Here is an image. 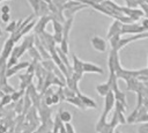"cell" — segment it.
Returning a JSON list of instances; mask_svg holds the SVG:
<instances>
[{"mask_svg": "<svg viewBox=\"0 0 148 133\" xmlns=\"http://www.w3.org/2000/svg\"><path fill=\"white\" fill-rule=\"evenodd\" d=\"M10 99H12V97H10L9 95H6V96H3L2 101H1V105H6L7 103H9V102H10Z\"/></svg>", "mask_w": 148, "mask_h": 133, "instance_id": "2e32d148", "label": "cell"}, {"mask_svg": "<svg viewBox=\"0 0 148 133\" xmlns=\"http://www.w3.org/2000/svg\"><path fill=\"white\" fill-rule=\"evenodd\" d=\"M0 36H2V30H1V28H0Z\"/></svg>", "mask_w": 148, "mask_h": 133, "instance_id": "603a6c76", "label": "cell"}, {"mask_svg": "<svg viewBox=\"0 0 148 133\" xmlns=\"http://www.w3.org/2000/svg\"><path fill=\"white\" fill-rule=\"evenodd\" d=\"M65 101H67L68 103H71V104H73V105H75V106H77L79 109H81V110H84L86 109V105L83 104V102L76 96H74V97H67Z\"/></svg>", "mask_w": 148, "mask_h": 133, "instance_id": "9c48e42d", "label": "cell"}, {"mask_svg": "<svg viewBox=\"0 0 148 133\" xmlns=\"http://www.w3.org/2000/svg\"><path fill=\"white\" fill-rule=\"evenodd\" d=\"M91 45L95 50H97L99 52H104L106 50V42L98 36H95L91 38Z\"/></svg>", "mask_w": 148, "mask_h": 133, "instance_id": "6da1fadb", "label": "cell"}, {"mask_svg": "<svg viewBox=\"0 0 148 133\" xmlns=\"http://www.w3.org/2000/svg\"><path fill=\"white\" fill-rule=\"evenodd\" d=\"M34 24H35V22L28 23V24H27V25H25V27H24V28L21 30V32H20V34H21V36H22V35H24V34H27V32H29V31L31 30V28L34 27Z\"/></svg>", "mask_w": 148, "mask_h": 133, "instance_id": "4fadbf2b", "label": "cell"}, {"mask_svg": "<svg viewBox=\"0 0 148 133\" xmlns=\"http://www.w3.org/2000/svg\"><path fill=\"white\" fill-rule=\"evenodd\" d=\"M42 1H44V2H46V3H49V5L52 2V0H42Z\"/></svg>", "mask_w": 148, "mask_h": 133, "instance_id": "7402d4cb", "label": "cell"}, {"mask_svg": "<svg viewBox=\"0 0 148 133\" xmlns=\"http://www.w3.org/2000/svg\"><path fill=\"white\" fill-rule=\"evenodd\" d=\"M0 10H1L2 14H5V13H10V8H9V6H7V5H3V6L0 8Z\"/></svg>", "mask_w": 148, "mask_h": 133, "instance_id": "e0dca14e", "label": "cell"}, {"mask_svg": "<svg viewBox=\"0 0 148 133\" xmlns=\"http://www.w3.org/2000/svg\"><path fill=\"white\" fill-rule=\"evenodd\" d=\"M76 95H77V97L83 102V104L86 105V108H96V103H95L91 98H89V97H87V96H84V95H81L79 91H76Z\"/></svg>", "mask_w": 148, "mask_h": 133, "instance_id": "ba28073f", "label": "cell"}, {"mask_svg": "<svg viewBox=\"0 0 148 133\" xmlns=\"http://www.w3.org/2000/svg\"><path fill=\"white\" fill-rule=\"evenodd\" d=\"M73 67H74V73L77 74H83V61H81L76 56H73Z\"/></svg>", "mask_w": 148, "mask_h": 133, "instance_id": "52a82bcc", "label": "cell"}, {"mask_svg": "<svg viewBox=\"0 0 148 133\" xmlns=\"http://www.w3.org/2000/svg\"><path fill=\"white\" fill-rule=\"evenodd\" d=\"M116 133H119V132H118V131H117V132H116Z\"/></svg>", "mask_w": 148, "mask_h": 133, "instance_id": "cb8c5ba5", "label": "cell"}, {"mask_svg": "<svg viewBox=\"0 0 148 133\" xmlns=\"http://www.w3.org/2000/svg\"><path fill=\"white\" fill-rule=\"evenodd\" d=\"M60 133H67V132H66L65 126H61V127H60Z\"/></svg>", "mask_w": 148, "mask_h": 133, "instance_id": "44dd1931", "label": "cell"}, {"mask_svg": "<svg viewBox=\"0 0 148 133\" xmlns=\"http://www.w3.org/2000/svg\"><path fill=\"white\" fill-rule=\"evenodd\" d=\"M50 21V17L49 16H42V19L38 21V23L36 24V27H35V31L37 32V34H42L43 31H44V29H45V25H46V23Z\"/></svg>", "mask_w": 148, "mask_h": 133, "instance_id": "8992f818", "label": "cell"}, {"mask_svg": "<svg viewBox=\"0 0 148 133\" xmlns=\"http://www.w3.org/2000/svg\"><path fill=\"white\" fill-rule=\"evenodd\" d=\"M51 99H52V104H54V103H58V102H59V97H58V95H53Z\"/></svg>", "mask_w": 148, "mask_h": 133, "instance_id": "d6986e66", "label": "cell"}, {"mask_svg": "<svg viewBox=\"0 0 148 133\" xmlns=\"http://www.w3.org/2000/svg\"><path fill=\"white\" fill-rule=\"evenodd\" d=\"M16 25H17V22H10L7 27H6V31L7 32H14L15 31V29H16Z\"/></svg>", "mask_w": 148, "mask_h": 133, "instance_id": "7c38bea8", "label": "cell"}, {"mask_svg": "<svg viewBox=\"0 0 148 133\" xmlns=\"http://www.w3.org/2000/svg\"><path fill=\"white\" fill-rule=\"evenodd\" d=\"M1 20H2V22H5V23L9 22V13L2 14V15H1Z\"/></svg>", "mask_w": 148, "mask_h": 133, "instance_id": "ac0fdd59", "label": "cell"}, {"mask_svg": "<svg viewBox=\"0 0 148 133\" xmlns=\"http://www.w3.org/2000/svg\"><path fill=\"white\" fill-rule=\"evenodd\" d=\"M14 44H15V42L12 38H8L5 42V45H3V49H2V52H1V57H3L5 59H7L10 56V53H12V51L14 49Z\"/></svg>", "mask_w": 148, "mask_h": 133, "instance_id": "3957f363", "label": "cell"}, {"mask_svg": "<svg viewBox=\"0 0 148 133\" xmlns=\"http://www.w3.org/2000/svg\"><path fill=\"white\" fill-rule=\"evenodd\" d=\"M87 72H94V73H98V74H102L103 73V69L91 62H83V73H87Z\"/></svg>", "mask_w": 148, "mask_h": 133, "instance_id": "5b68a950", "label": "cell"}, {"mask_svg": "<svg viewBox=\"0 0 148 133\" xmlns=\"http://www.w3.org/2000/svg\"><path fill=\"white\" fill-rule=\"evenodd\" d=\"M121 27L123 24L120 23L119 20H116L109 28V31H108V38L114 36V35H120L121 34Z\"/></svg>", "mask_w": 148, "mask_h": 133, "instance_id": "7a4b0ae2", "label": "cell"}, {"mask_svg": "<svg viewBox=\"0 0 148 133\" xmlns=\"http://www.w3.org/2000/svg\"><path fill=\"white\" fill-rule=\"evenodd\" d=\"M59 118H60V120L64 121V123H69V120L72 119V114H71L68 111H60Z\"/></svg>", "mask_w": 148, "mask_h": 133, "instance_id": "30bf717a", "label": "cell"}, {"mask_svg": "<svg viewBox=\"0 0 148 133\" xmlns=\"http://www.w3.org/2000/svg\"><path fill=\"white\" fill-rule=\"evenodd\" d=\"M53 39H54V42H57V43H61V40H62V34H61V32H56V34L53 35Z\"/></svg>", "mask_w": 148, "mask_h": 133, "instance_id": "5bb4252c", "label": "cell"}, {"mask_svg": "<svg viewBox=\"0 0 148 133\" xmlns=\"http://www.w3.org/2000/svg\"><path fill=\"white\" fill-rule=\"evenodd\" d=\"M142 27H143L145 29H148V19H145V20L142 21Z\"/></svg>", "mask_w": 148, "mask_h": 133, "instance_id": "ffe728a7", "label": "cell"}, {"mask_svg": "<svg viewBox=\"0 0 148 133\" xmlns=\"http://www.w3.org/2000/svg\"><path fill=\"white\" fill-rule=\"evenodd\" d=\"M29 66V62H27V61H23V62H21V64H15V65H13L12 67H8V69H7V73H6V76L8 77V76H12V75H14L17 71H21V69H23V68H25V67H28Z\"/></svg>", "mask_w": 148, "mask_h": 133, "instance_id": "277c9868", "label": "cell"}, {"mask_svg": "<svg viewBox=\"0 0 148 133\" xmlns=\"http://www.w3.org/2000/svg\"><path fill=\"white\" fill-rule=\"evenodd\" d=\"M52 23H53V29L56 32H62V25L59 23V21L52 20Z\"/></svg>", "mask_w": 148, "mask_h": 133, "instance_id": "8fae6325", "label": "cell"}, {"mask_svg": "<svg viewBox=\"0 0 148 133\" xmlns=\"http://www.w3.org/2000/svg\"><path fill=\"white\" fill-rule=\"evenodd\" d=\"M65 128H66V132H67V133H75L73 126H72L69 123H66V124H65Z\"/></svg>", "mask_w": 148, "mask_h": 133, "instance_id": "9a60e30c", "label": "cell"}]
</instances>
